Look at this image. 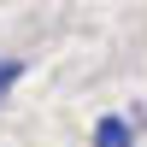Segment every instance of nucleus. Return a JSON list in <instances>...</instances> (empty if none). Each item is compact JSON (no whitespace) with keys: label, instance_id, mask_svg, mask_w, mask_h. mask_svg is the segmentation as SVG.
Instances as JSON below:
<instances>
[{"label":"nucleus","instance_id":"1","mask_svg":"<svg viewBox=\"0 0 147 147\" xmlns=\"http://www.w3.org/2000/svg\"><path fill=\"white\" fill-rule=\"evenodd\" d=\"M94 147H136V124L118 112H106L100 124H94Z\"/></svg>","mask_w":147,"mask_h":147},{"label":"nucleus","instance_id":"2","mask_svg":"<svg viewBox=\"0 0 147 147\" xmlns=\"http://www.w3.org/2000/svg\"><path fill=\"white\" fill-rule=\"evenodd\" d=\"M18 82H24V59H0V100H6Z\"/></svg>","mask_w":147,"mask_h":147}]
</instances>
